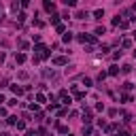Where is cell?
<instances>
[{
  "instance_id": "obj_13",
  "label": "cell",
  "mask_w": 136,
  "mask_h": 136,
  "mask_svg": "<svg viewBox=\"0 0 136 136\" xmlns=\"http://www.w3.org/2000/svg\"><path fill=\"white\" fill-rule=\"evenodd\" d=\"M117 72H119V68H117V66H111V68H109V75H111V77H115Z\"/></svg>"
},
{
  "instance_id": "obj_24",
  "label": "cell",
  "mask_w": 136,
  "mask_h": 136,
  "mask_svg": "<svg viewBox=\"0 0 136 136\" xmlns=\"http://www.w3.org/2000/svg\"><path fill=\"white\" fill-rule=\"evenodd\" d=\"M9 106H17V98H11L9 100Z\"/></svg>"
},
{
  "instance_id": "obj_23",
  "label": "cell",
  "mask_w": 136,
  "mask_h": 136,
  "mask_svg": "<svg viewBox=\"0 0 136 136\" xmlns=\"http://www.w3.org/2000/svg\"><path fill=\"white\" fill-rule=\"evenodd\" d=\"M26 17H28L26 13H19V15H17V19H19V21H26Z\"/></svg>"
},
{
  "instance_id": "obj_22",
  "label": "cell",
  "mask_w": 136,
  "mask_h": 136,
  "mask_svg": "<svg viewBox=\"0 0 136 136\" xmlns=\"http://www.w3.org/2000/svg\"><path fill=\"white\" fill-rule=\"evenodd\" d=\"M55 28H58V32H60V34H66V28H64L62 24H60V26H55Z\"/></svg>"
},
{
  "instance_id": "obj_11",
  "label": "cell",
  "mask_w": 136,
  "mask_h": 136,
  "mask_svg": "<svg viewBox=\"0 0 136 136\" xmlns=\"http://www.w3.org/2000/svg\"><path fill=\"white\" fill-rule=\"evenodd\" d=\"M7 123H11V126H17V117H15V115L7 117Z\"/></svg>"
},
{
  "instance_id": "obj_31",
  "label": "cell",
  "mask_w": 136,
  "mask_h": 136,
  "mask_svg": "<svg viewBox=\"0 0 136 136\" xmlns=\"http://www.w3.org/2000/svg\"><path fill=\"white\" fill-rule=\"evenodd\" d=\"M0 136H9V134H7V132H2V134H0Z\"/></svg>"
},
{
  "instance_id": "obj_10",
  "label": "cell",
  "mask_w": 136,
  "mask_h": 136,
  "mask_svg": "<svg viewBox=\"0 0 136 136\" xmlns=\"http://www.w3.org/2000/svg\"><path fill=\"white\" fill-rule=\"evenodd\" d=\"M87 17H89L87 11H79V13H77V19H87Z\"/></svg>"
},
{
  "instance_id": "obj_6",
  "label": "cell",
  "mask_w": 136,
  "mask_h": 136,
  "mask_svg": "<svg viewBox=\"0 0 136 136\" xmlns=\"http://www.w3.org/2000/svg\"><path fill=\"white\" fill-rule=\"evenodd\" d=\"M11 92H13L15 96H21V94H24V89L19 87V85H11Z\"/></svg>"
},
{
  "instance_id": "obj_25",
  "label": "cell",
  "mask_w": 136,
  "mask_h": 136,
  "mask_svg": "<svg viewBox=\"0 0 136 136\" xmlns=\"http://www.w3.org/2000/svg\"><path fill=\"white\" fill-rule=\"evenodd\" d=\"M130 119H132V115H130V113H123V121H126V123L130 121Z\"/></svg>"
},
{
  "instance_id": "obj_4",
  "label": "cell",
  "mask_w": 136,
  "mask_h": 136,
  "mask_svg": "<svg viewBox=\"0 0 136 136\" xmlns=\"http://www.w3.org/2000/svg\"><path fill=\"white\" fill-rule=\"evenodd\" d=\"M43 7H45V11H49V13H51V11H55V4H53V2H49V0H45Z\"/></svg>"
},
{
  "instance_id": "obj_8",
  "label": "cell",
  "mask_w": 136,
  "mask_h": 136,
  "mask_svg": "<svg viewBox=\"0 0 136 136\" xmlns=\"http://www.w3.org/2000/svg\"><path fill=\"white\" fill-rule=\"evenodd\" d=\"M102 17H104V11H102V9H96V11H94V19H102Z\"/></svg>"
},
{
  "instance_id": "obj_7",
  "label": "cell",
  "mask_w": 136,
  "mask_h": 136,
  "mask_svg": "<svg viewBox=\"0 0 136 136\" xmlns=\"http://www.w3.org/2000/svg\"><path fill=\"white\" fill-rule=\"evenodd\" d=\"M15 62L17 64H24L26 62V53H15Z\"/></svg>"
},
{
  "instance_id": "obj_21",
  "label": "cell",
  "mask_w": 136,
  "mask_h": 136,
  "mask_svg": "<svg viewBox=\"0 0 136 136\" xmlns=\"http://www.w3.org/2000/svg\"><path fill=\"white\" fill-rule=\"evenodd\" d=\"M104 32H106L104 26H98V28H96V34H104Z\"/></svg>"
},
{
  "instance_id": "obj_33",
  "label": "cell",
  "mask_w": 136,
  "mask_h": 136,
  "mask_svg": "<svg viewBox=\"0 0 136 136\" xmlns=\"http://www.w3.org/2000/svg\"><path fill=\"white\" fill-rule=\"evenodd\" d=\"M134 58H136V51H134Z\"/></svg>"
},
{
  "instance_id": "obj_9",
  "label": "cell",
  "mask_w": 136,
  "mask_h": 136,
  "mask_svg": "<svg viewBox=\"0 0 136 136\" xmlns=\"http://www.w3.org/2000/svg\"><path fill=\"white\" fill-rule=\"evenodd\" d=\"M62 41H64V43H70V41H72V32H66V34H62Z\"/></svg>"
},
{
  "instance_id": "obj_29",
  "label": "cell",
  "mask_w": 136,
  "mask_h": 136,
  "mask_svg": "<svg viewBox=\"0 0 136 136\" xmlns=\"http://www.w3.org/2000/svg\"><path fill=\"white\" fill-rule=\"evenodd\" d=\"M2 102H4V96H2V94H0V104H2Z\"/></svg>"
},
{
  "instance_id": "obj_28",
  "label": "cell",
  "mask_w": 136,
  "mask_h": 136,
  "mask_svg": "<svg viewBox=\"0 0 136 136\" xmlns=\"http://www.w3.org/2000/svg\"><path fill=\"white\" fill-rule=\"evenodd\" d=\"M0 62H4V53H2V51H0Z\"/></svg>"
},
{
  "instance_id": "obj_12",
  "label": "cell",
  "mask_w": 136,
  "mask_h": 136,
  "mask_svg": "<svg viewBox=\"0 0 136 136\" xmlns=\"http://www.w3.org/2000/svg\"><path fill=\"white\" fill-rule=\"evenodd\" d=\"M51 24H53V26H60V15H51Z\"/></svg>"
},
{
  "instance_id": "obj_34",
  "label": "cell",
  "mask_w": 136,
  "mask_h": 136,
  "mask_svg": "<svg viewBox=\"0 0 136 136\" xmlns=\"http://www.w3.org/2000/svg\"><path fill=\"white\" fill-rule=\"evenodd\" d=\"M0 21H2V17H0Z\"/></svg>"
},
{
  "instance_id": "obj_5",
  "label": "cell",
  "mask_w": 136,
  "mask_h": 136,
  "mask_svg": "<svg viewBox=\"0 0 136 136\" xmlns=\"http://www.w3.org/2000/svg\"><path fill=\"white\" fill-rule=\"evenodd\" d=\"M83 121H85V123L92 121V111H89V109H85V113H83Z\"/></svg>"
},
{
  "instance_id": "obj_26",
  "label": "cell",
  "mask_w": 136,
  "mask_h": 136,
  "mask_svg": "<svg viewBox=\"0 0 136 136\" xmlns=\"http://www.w3.org/2000/svg\"><path fill=\"white\" fill-rule=\"evenodd\" d=\"M119 136H130V132H128V130H121V132H119Z\"/></svg>"
},
{
  "instance_id": "obj_3",
  "label": "cell",
  "mask_w": 136,
  "mask_h": 136,
  "mask_svg": "<svg viewBox=\"0 0 136 136\" xmlns=\"http://www.w3.org/2000/svg\"><path fill=\"white\" fill-rule=\"evenodd\" d=\"M66 62H68V60H66V58H62V55L53 58V64H55V66H66Z\"/></svg>"
},
{
  "instance_id": "obj_14",
  "label": "cell",
  "mask_w": 136,
  "mask_h": 136,
  "mask_svg": "<svg viewBox=\"0 0 136 136\" xmlns=\"http://www.w3.org/2000/svg\"><path fill=\"white\" fill-rule=\"evenodd\" d=\"M83 85H85V87H92V79L89 77H83Z\"/></svg>"
},
{
  "instance_id": "obj_32",
  "label": "cell",
  "mask_w": 136,
  "mask_h": 136,
  "mask_svg": "<svg viewBox=\"0 0 136 136\" xmlns=\"http://www.w3.org/2000/svg\"><path fill=\"white\" fill-rule=\"evenodd\" d=\"M132 34H134V41H136V32H132Z\"/></svg>"
},
{
  "instance_id": "obj_15",
  "label": "cell",
  "mask_w": 136,
  "mask_h": 136,
  "mask_svg": "<svg viewBox=\"0 0 136 136\" xmlns=\"http://www.w3.org/2000/svg\"><path fill=\"white\" fill-rule=\"evenodd\" d=\"M92 134V128L89 126H83V136H89Z\"/></svg>"
},
{
  "instance_id": "obj_18",
  "label": "cell",
  "mask_w": 136,
  "mask_h": 136,
  "mask_svg": "<svg viewBox=\"0 0 136 136\" xmlns=\"http://www.w3.org/2000/svg\"><path fill=\"white\" fill-rule=\"evenodd\" d=\"M75 98H77V100H83L85 94H83V92H75Z\"/></svg>"
},
{
  "instance_id": "obj_27",
  "label": "cell",
  "mask_w": 136,
  "mask_h": 136,
  "mask_svg": "<svg viewBox=\"0 0 136 136\" xmlns=\"http://www.w3.org/2000/svg\"><path fill=\"white\" fill-rule=\"evenodd\" d=\"M26 136H36V134H34V132L30 130V132H26Z\"/></svg>"
},
{
  "instance_id": "obj_1",
  "label": "cell",
  "mask_w": 136,
  "mask_h": 136,
  "mask_svg": "<svg viewBox=\"0 0 136 136\" xmlns=\"http://www.w3.org/2000/svg\"><path fill=\"white\" fill-rule=\"evenodd\" d=\"M34 51H36L38 58H49V49H47L45 45H36V47H34Z\"/></svg>"
},
{
  "instance_id": "obj_30",
  "label": "cell",
  "mask_w": 136,
  "mask_h": 136,
  "mask_svg": "<svg viewBox=\"0 0 136 136\" xmlns=\"http://www.w3.org/2000/svg\"><path fill=\"white\" fill-rule=\"evenodd\" d=\"M132 11H134V15H136V4H134V7H132Z\"/></svg>"
},
{
  "instance_id": "obj_2",
  "label": "cell",
  "mask_w": 136,
  "mask_h": 136,
  "mask_svg": "<svg viewBox=\"0 0 136 136\" xmlns=\"http://www.w3.org/2000/svg\"><path fill=\"white\" fill-rule=\"evenodd\" d=\"M77 38H79V43H83V45H85V43H89V45H94V43H96V38L92 36V34H79Z\"/></svg>"
},
{
  "instance_id": "obj_19",
  "label": "cell",
  "mask_w": 136,
  "mask_h": 136,
  "mask_svg": "<svg viewBox=\"0 0 136 136\" xmlns=\"http://www.w3.org/2000/svg\"><path fill=\"white\" fill-rule=\"evenodd\" d=\"M58 130H60V134H68V128L66 126H58Z\"/></svg>"
},
{
  "instance_id": "obj_35",
  "label": "cell",
  "mask_w": 136,
  "mask_h": 136,
  "mask_svg": "<svg viewBox=\"0 0 136 136\" xmlns=\"http://www.w3.org/2000/svg\"><path fill=\"white\" fill-rule=\"evenodd\" d=\"M134 136H136V134H134Z\"/></svg>"
},
{
  "instance_id": "obj_16",
  "label": "cell",
  "mask_w": 136,
  "mask_h": 136,
  "mask_svg": "<svg viewBox=\"0 0 136 136\" xmlns=\"http://www.w3.org/2000/svg\"><path fill=\"white\" fill-rule=\"evenodd\" d=\"M121 47H123V49H130V47H132V41H128V38H126V41L121 43Z\"/></svg>"
},
{
  "instance_id": "obj_20",
  "label": "cell",
  "mask_w": 136,
  "mask_h": 136,
  "mask_svg": "<svg viewBox=\"0 0 136 136\" xmlns=\"http://www.w3.org/2000/svg\"><path fill=\"white\" fill-rule=\"evenodd\" d=\"M121 70H123V72H126V75H128V72H130V70H132V66H130V64H126V66H121Z\"/></svg>"
},
{
  "instance_id": "obj_17",
  "label": "cell",
  "mask_w": 136,
  "mask_h": 136,
  "mask_svg": "<svg viewBox=\"0 0 136 136\" xmlns=\"http://www.w3.org/2000/svg\"><path fill=\"white\" fill-rule=\"evenodd\" d=\"M64 4H66V7H77L75 0H64Z\"/></svg>"
}]
</instances>
